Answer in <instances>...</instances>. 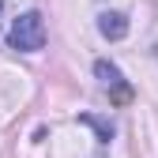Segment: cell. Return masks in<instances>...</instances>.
Wrapping results in <instances>:
<instances>
[{
    "mask_svg": "<svg viewBox=\"0 0 158 158\" xmlns=\"http://www.w3.org/2000/svg\"><path fill=\"white\" fill-rule=\"evenodd\" d=\"M94 75L102 79V87H106V90H113V98H117V102H128V87H124L121 68H117V64H109V60H98V64H94Z\"/></svg>",
    "mask_w": 158,
    "mask_h": 158,
    "instance_id": "2",
    "label": "cell"
},
{
    "mask_svg": "<svg viewBox=\"0 0 158 158\" xmlns=\"http://www.w3.org/2000/svg\"><path fill=\"white\" fill-rule=\"evenodd\" d=\"M0 4H4V0H0Z\"/></svg>",
    "mask_w": 158,
    "mask_h": 158,
    "instance_id": "5",
    "label": "cell"
},
{
    "mask_svg": "<svg viewBox=\"0 0 158 158\" xmlns=\"http://www.w3.org/2000/svg\"><path fill=\"white\" fill-rule=\"evenodd\" d=\"M8 45L11 49H23V53H38L45 45V23H42V15H38V11H23L11 23V30H8Z\"/></svg>",
    "mask_w": 158,
    "mask_h": 158,
    "instance_id": "1",
    "label": "cell"
},
{
    "mask_svg": "<svg viewBox=\"0 0 158 158\" xmlns=\"http://www.w3.org/2000/svg\"><path fill=\"white\" fill-rule=\"evenodd\" d=\"M98 30H102V38L117 42V38L128 34V19H124L121 11H102V15H98Z\"/></svg>",
    "mask_w": 158,
    "mask_h": 158,
    "instance_id": "3",
    "label": "cell"
},
{
    "mask_svg": "<svg viewBox=\"0 0 158 158\" xmlns=\"http://www.w3.org/2000/svg\"><path fill=\"white\" fill-rule=\"evenodd\" d=\"M83 121H87V124H90V128H98V135H102V139H106V143H109V135H113V128H109V124H106V121H98V117H83Z\"/></svg>",
    "mask_w": 158,
    "mask_h": 158,
    "instance_id": "4",
    "label": "cell"
}]
</instances>
